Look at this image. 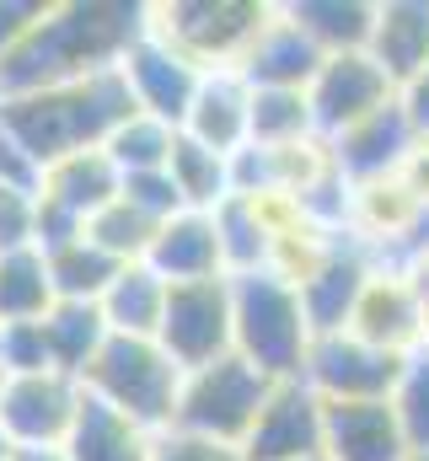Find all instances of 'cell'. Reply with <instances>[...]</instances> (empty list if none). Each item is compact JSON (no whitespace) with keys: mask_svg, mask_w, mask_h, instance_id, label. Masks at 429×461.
Masks as SVG:
<instances>
[{"mask_svg":"<svg viewBox=\"0 0 429 461\" xmlns=\"http://www.w3.org/2000/svg\"><path fill=\"white\" fill-rule=\"evenodd\" d=\"M140 32H145V5H113V0L43 5L38 27L0 59V97L113 70Z\"/></svg>","mask_w":429,"mask_h":461,"instance_id":"obj_1","label":"cell"},{"mask_svg":"<svg viewBox=\"0 0 429 461\" xmlns=\"http://www.w3.org/2000/svg\"><path fill=\"white\" fill-rule=\"evenodd\" d=\"M134 113V97L113 70L81 76V81H59V86H38V92H16L0 97V134L38 167H54L76 150H103L107 134Z\"/></svg>","mask_w":429,"mask_h":461,"instance_id":"obj_2","label":"cell"},{"mask_svg":"<svg viewBox=\"0 0 429 461\" xmlns=\"http://www.w3.org/2000/svg\"><path fill=\"white\" fill-rule=\"evenodd\" d=\"M231 333H236V354L269 381H301L306 354L317 344L301 290L274 268L231 279Z\"/></svg>","mask_w":429,"mask_h":461,"instance_id":"obj_3","label":"cell"},{"mask_svg":"<svg viewBox=\"0 0 429 461\" xmlns=\"http://www.w3.org/2000/svg\"><path fill=\"white\" fill-rule=\"evenodd\" d=\"M87 397L113 413L134 419L151 435H167L178 419V392H183V365L156 344V339H107L92 370L81 375Z\"/></svg>","mask_w":429,"mask_h":461,"instance_id":"obj_4","label":"cell"},{"mask_svg":"<svg viewBox=\"0 0 429 461\" xmlns=\"http://www.w3.org/2000/svg\"><path fill=\"white\" fill-rule=\"evenodd\" d=\"M269 16L274 0H156L145 5V32H156L167 49H178L210 76V70H242Z\"/></svg>","mask_w":429,"mask_h":461,"instance_id":"obj_5","label":"cell"},{"mask_svg":"<svg viewBox=\"0 0 429 461\" xmlns=\"http://www.w3.org/2000/svg\"><path fill=\"white\" fill-rule=\"evenodd\" d=\"M269 392H274V381L263 370H252L242 354H225V359L199 365V370H183L172 429L205 435V440H220V446H247Z\"/></svg>","mask_w":429,"mask_h":461,"instance_id":"obj_6","label":"cell"},{"mask_svg":"<svg viewBox=\"0 0 429 461\" xmlns=\"http://www.w3.org/2000/svg\"><path fill=\"white\" fill-rule=\"evenodd\" d=\"M87 408V386L65 370L5 375L0 392V435L11 451H65L76 419Z\"/></svg>","mask_w":429,"mask_h":461,"instance_id":"obj_7","label":"cell"},{"mask_svg":"<svg viewBox=\"0 0 429 461\" xmlns=\"http://www.w3.org/2000/svg\"><path fill=\"white\" fill-rule=\"evenodd\" d=\"M156 344L167 348L183 370H199V365H214V359L236 354V333H231V279L172 285Z\"/></svg>","mask_w":429,"mask_h":461,"instance_id":"obj_8","label":"cell"},{"mask_svg":"<svg viewBox=\"0 0 429 461\" xmlns=\"http://www.w3.org/2000/svg\"><path fill=\"white\" fill-rule=\"evenodd\" d=\"M403 365L408 359L365 344V339H354L343 328V333H322L317 344H312L301 381L317 392L322 402H387L397 392Z\"/></svg>","mask_w":429,"mask_h":461,"instance_id":"obj_9","label":"cell"},{"mask_svg":"<svg viewBox=\"0 0 429 461\" xmlns=\"http://www.w3.org/2000/svg\"><path fill=\"white\" fill-rule=\"evenodd\" d=\"M306 103H312L322 140H338L343 129H354V123L376 118L381 108H392L397 86L365 49H354V54H327L322 59V70L306 86Z\"/></svg>","mask_w":429,"mask_h":461,"instance_id":"obj_10","label":"cell"},{"mask_svg":"<svg viewBox=\"0 0 429 461\" xmlns=\"http://www.w3.org/2000/svg\"><path fill=\"white\" fill-rule=\"evenodd\" d=\"M349 333L397 354V359L424 348V306H419L403 263H376L370 268V279H365V290L349 312Z\"/></svg>","mask_w":429,"mask_h":461,"instance_id":"obj_11","label":"cell"},{"mask_svg":"<svg viewBox=\"0 0 429 461\" xmlns=\"http://www.w3.org/2000/svg\"><path fill=\"white\" fill-rule=\"evenodd\" d=\"M118 76H123V86H129V97H134L140 113L161 118V123H172L183 134L188 103H194V92L205 81V70L194 59H183L178 49H167L156 32H140L129 43V54L118 59Z\"/></svg>","mask_w":429,"mask_h":461,"instance_id":"obj_12","label":"cell"},{"mask_svg":"<svg viewBox=\"0 0 429 461\" xmlns=\"http://www.w3.org/2000/svg\"><path fill=\"white\" fill-rule=\"evenodd\" d=\"M322 397L306 381H274L242 456L247 461H306L322 456Z\"/></svg>","mask_w":429,"mask_h":461,"instance_id":"obj_13","label":"cell"},{"mask_svg":"<svg viewBox=\"0 0 429 461\" xmlns=\"http://www.w3.org/2000/svg\"><path fill=\"white\" fill-rule=\"evenodd\" d=\"M183 134L194 145H205L214 156H242L252 145V86L247 76L236 70H210L188 103V118H183Z\"/></svg>","mask_w":429,"mask_h":461,"instance_id":"obj_14","label":"cell"},{"mask_svg":"<svg viewBox=\"0 0 429 461\" xmlns=\"http://www.w3.org/2000/svg\"><path fill=\"white\" fill-rule=\"evenodd\" d=\"M322 456L327 461H408L403 424L387 402H322Z\"/></svg>","mask_w":429,"mask_h":461,"instance_id":"obj_15","label":"cell"},{"mask_svg":"<svg viewBox=\"0 0 429 461\" xmlns=\"http://www.w3.org/2000/svg\"><path fill=\"white\" fill-rule=\"evenodd\" d=\"M145 263L167 279V285H199V279H231L225 274V247H220V226L214 215L199 210H178L172 221H161Z\"/></svg>","mask_w":429,"mask_h":461,"instance_id":"obj_16","label":"cell"},{"mask_svg":"<svg viewBox=\"0 0 429 461\" xmlns=\"http://www.w3.org/2000/svg\"><path fill=\"white\" fill-rule=\"evenodd\" d=\"M370 268H376V258H370L360 241L338 236V247L296 285L301 301H306V317H312V333H317V339L322 333H343V328H349V312H354V301H360Z\"/></svg>","mask_w":429,"mask_h":461,"instance_id":"obj_17","label":"cell"},{"mask_svg":"<svg viewBox=\"0 0 429 461\" xmlns=\"http://www.w3.org/2000/svg\"><path fill=\"white\" fill-rule=\"evenodd\" d=\"M322 54L317 43L285 16V5H274V16H269V27L258 32V43H252V54L242 59V70L236 76H247V86H285V92H306L312 86V76L322 70Z\"/></svg>","mask_w":429,"mask_h":461,"instance_id":"obj_18","label":"cell"},{"mask_svg":"<svg viewBox=\"0 0 429 461\" xmlns=\"http://www.w3.org/2000/svg\"><path fill=\"white\" fill-rule=\"evenodd\" d=\"M414 140H419V134L408 129L403 108L392 103V108H381L376 118L343 129V134L327 140V145H333V161H338V177H343V183H370V177H392V172L403 167V156L414 150Z\"/></svg>","mask_w":429,"mask_h":461,"instance_id":"obj_19","label":"cell"},{"mask_svg":"<svg viewBox=\"0 0 429 461\" xmlns=\"http://www.w3.org/2000/svg\"><path fill=\"white\" fill-rule=\"evenodd\" d=\"M365 54L392 76V86L429 70V0H376Z\"/></svg>","mask_w":429,"mask_h":461,"instance_id":"obj_20","label":"cell"},{"mask_svg":"<svg viewBox=\"0 0 429 461\" xmlns=\"http://www.w3.org/2000/svg\"><path fill=\"white\" fill-rule=\"evenodd\" d=\"M167 279L151 263H123L118 279L103 290L97 312H103L107 333L118 339H156L161 333V312H167Z\"/></svg>","mask_w":429,"mask_h":461,"instance_id":"obj_21","label":"cell"},{"mask_svg":"<svg viewBox=\"0 0 429 461\" xmlns=\"http://www.w3.org/2000/svg\"><path fill=\"white\" fill-rule=\"evenodd\" d=\"M54 306H59V295H54V274H49V252L38 241L0 252V328L43 322Z\"/></svg>","mask_w":429,"mask_h":461,"instance_id":"obj_22","label":"cell"},{"mask_svg":"<svg viewBox=\"0 0 429 461\" xmlns=\"http://www.w3.org/2000/svg\"><path fill=\"white\" fill-rule=\"evenodd\" d=\"M65 456L70 461H151L156 456V435L87 397V408H81V419H76V429L65 440Z\"/></svg>","mask_w":429,"mask_h":461,"instance_id":"obj_23","label":"cell"},{"mask_svg":"<svg viewBox=\"0 0 429 461\" xmlns=\"http://www.w3.org/2000/svg\"><path fill=\"white\" fill-rule=\"evenodd\" d=\"M167 177H172L178 204L183 210H199V215H214L236 194V161L231 156H214L205 145H194L188 134H178L172 161H167Z\"/></svg>","mask_w":429,"mask_h":461,"instance_id":"obj_24","label":"cell"},{"mask_svg":"<svg viewBox=\"0 0 429 461\" xmlns=\"http://www.w3.org/2000/svg\"><path fill=\"white\" fill-rule=\"evenodd\" d=\"M285 16L322 54H354V49L370 43L376 0H285Z\"/></svg>","mask_w":429,"mask_h":461,"instance_id":"obj_25","label":"cell"},{"mask_svg":"<svg viewBox=\"0 0 429 461\" xmlns=\"http://www.w3.org/2000/svg\"><path fill=\"white\" fill-rule=\"evenodd\" d=\"M113 339L97 306H81V301H59L49 317H43V344H49V365L65 370V375H87L92 359L103 354V344Z\"/></svg>","mask_w":429,"mask_h":461,"instance_id":"obj_26","label":"cell"},{"mask_svg":"<svg viewBox=\"0 0 429 461\" xmlns=\"http://www.w3.org/2000/svg\"><path fill=\"white\" fill-rule=\"evenodd\" d=\"M49 252V274H54V295L59 301H81V306H97L103 301V290L118 279V268L123 263H113L103 247L81 230V236H70V241H59V247H43Z\"/></svg>","mask_w":429,"mask_h":461,"instance_id":"obj_27","label":"cell"},{"mask_svg":"<svg viewBox=\"0 0 429 461\" xmlns=\"http://www.w3.org/2000/svg\"><path fill=\"white\" fill-rule=\"evenodd\" d=\"M317 140V118L306 92H285V86H252V150H285Z\"/></svg>","mask_w":429,"mask_h":461,"instance_id":"obj_28","label":"cell"},{"mask_svg":"<svg viewBox=\"0 0 429 461\" xmlns=\"http://www.w3.org/2000/svg\"><path fill=\"white\" fill-rule=\"evenodd\" d=\"M156 230H161V215H151L145 204H134L123 188H118V199H113V204H103V210L87 221V236L103 247L113 263H145V252H151Z\"/></svg>","mask_w":429,"mask_h":461,"instance_id":"obj_29","label":"cell"},{"mask_svg":"<svg viewBox=\"0 0 429 461\" xmlns=\"http://www.w3.org/2000/svg\"><path fill=\"white\" fill-rule=\"evenodd\" d=\"M172 145H178V129H172V123H161V118H151V113L134 108V113L107 134L103 150L113 156V167H118L123 177H145V172H167Z\"/></svg>","mask_w":429,"mask_h":461,"instance_id":"obj_30","label":"cell"},{"mask_svg":"<svg viewBox=\"0 0 429 461\" xmlns=\"http://www.w3.org/2000/svg\"><path fill=\"white\" fill-rule=\"evenodd\" d=\"M392 413L403 424L408 451H429V348L408 354V365L397 375V392H392Z\"/></svg>","mask_w":429,"mask_h":461,"instance_id":"obj_31","label":"cell"},{"mask_svg":"<svg viewBox=\"0 0 429 461\" xmlns=\"http://www.w3.org/2000/svg\"><path fill=\"white\" fill-rule=\"evenodd\" d=\"M38 241V194L0 183V252Z\"/></svg>","mask_w":429,"mask_h":461,"instance_id":"obj_32","label":"cell"},{"mask_svg":"<svg viewBox=\"0 0 429 461\" xmlns=\"http://www.w3.org/2000/svg\"><path fill=\"white\" fill-rule=\"evenodd\" d=\"M151 461H247V456H242V446H220V440L188 435V429H167V435H156Z\"/></svg>","mask_w":429,"mask_h":461,"instance_id":"obj_33","label":"cell"},{"mask_svg":"<svg viewBox=\"0 0 429 461\" xmlns=\"http://www.w3.org/2000/svg\"><path fill=\"white\" fill-rule=\"evenodd\" d=\"M43 16V0H0V59L38 27Z\"/></svg>","mask_w":429,"mask_h":461,"instance_id":"obj_34","label":"cell"},{"mask_svg":"<svg viewBox=\"0 0 429 461\" xmlns=\"http://www.w3.org/2000/svg\"><path fill=\"white\" fill-rule=\"evenodd\" d=\"M397 108L408 118V129H414L419 140H429V70H419L414 81L397 86Z\"/></svg>","mask_w":429,"mask_h":461,"instance_id":"obj_35","label":"cell"},{"mask_svg":"<svg viewBox=\"0 0 429 461\" xmlns=\"http://www.w3.org/2000/svg\"><path fill=\"white\" fill-rule=\"evenodd\" d=\"M397 177H403V188H408V194H414V199L429 210V140H414V150L403 156Z\"/></svg>","mask_w":429,"mask_h":461,"instance_id":"obj_36","label":"cell"},{"mask_svg":"<svg viewBox=\"0 0 429 461\" xmlns=\"http://www.w3.org/2000/svg\"><path fill=\"white\" fill-rule=\"evenodd\" d=\"M5 461H70L65 451H11Z\"/></svg>","mask_w":429,"mask_h":461,"instance_id":"obj_37","label":"cell"},{"mask_svg":"<svg viewBox=\"0 0 429 461\" xmlns=\"http://www.w3.org/2000/svg\"><path fill=\"white\" fill-rule=\"evenodd\" d=\"M5 456H11V446H5V435H0V461H5Z\"/></svg>","mask_w":429,"mask_h":461,"instance_id":"obj_38","label":"cell"},{"mask_svg":"<svg viewBox=\"0 0 429 461\" xmlns=\"http://www.w3.org/2000/svg\"><path fill=\"white\" fill-rule=\"evenodd\" d=\"M408 461H429V451H414V456H408Z\"/></svg>","mask_w":429,"mask_h":461,"instance_id":"obj_39","label":"cell"},{"mask_svg":"<svg viewBox=\"0 0 429 461\" xmlns=\"http://www.w3.org/2000/svg\"><path fill=\"white\" fill-rule=\"evenodd\" d=\"M0 392H5V370H0Z\"/></svg>","mask_w":429,"mask_h":461,"instance_id":"obj_40","label":"cell"},{"mask_svg":"<svg viewBox=\"0 0 429 461\" xmlns=\"http://www.w3.org/2000/svg\"><path fill=\"white\" fill-rule=\"evenodd\" d=\"M306 461H327V456H306Z\"/></svg>","mask_w":429,"mask_h":461,"instance_id":"obj_41","label":"cell"}]
</instances>
